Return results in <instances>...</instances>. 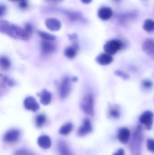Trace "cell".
I'll return each instance as SVG.
<instances>
[{
	"label": "cell",
	"instance_id": "obj_1",
	"mask_svg": "<svg viewBox=\"0 0 154 155\" xmlns=\"http://www.w3.org/2000/svg\"><path fill=\"white\" fill-rule=\"evenodd\" d=\"M0 32L14 39L21 40H28L30 36L24 29L5 20H0Z\"/></svg>",
	"mask_w": 154,
	"mask_h": 155
},
{
	"label": "cell",
	"instance_id": "obj_2",
	"mask_svg": "<svg viewBox=\"0 0 154 155\" xmlns=\"http://www.w3.org/2000/svg\"><path fill=\"white\" fill-rule=\"evenodd\" d=\"M143 133L140 126L136 129L133 134L130 149L132 155H141L143 142Z\"/></svg>",
	"mask_w": 154,
	"mask_h": 155
},
{
	"label": "cell",
	"instance_id": "obj_3",
	"mask_svg": "<svg viewBox=\"0 0 154 155\" xmlns=\"http://www.w3.org/2000/svg\"><path fill=\"white\" fill-rule=\"evenodd\" d=\"M81 111L88 116H93L94 114V99L93 95L88 94L84 96L80 104Z\"/></svg>",
	"mask_w": 154,
	"mask_h": 155
},
{
	"label": "cell",
	"instance_id": "obj_4",
	"mask_svg": "<svg viewBox=\"0 0 154 155\" xmlns=\"http://www.w3.org/2000/svg\"><path fill=\"white\" fill-rule=\"evenodd\" d=\"M71 80L68 77L62 78L59 86L58 92L60 97L65 99L70 93L71 89Z\"/></svg>",
	"mask_w": 154,
	"mask_h": 155
},
{
	"label": "cell",
	"instance_id": "obj_5",
	"mask_svg": "<svg viewBox=\"0 0 154 155\" xmlns=\"http://www.w3.org/2000/svg\"><path fill=\"white\" fill-rule=\"evenodd\" d=\"M122 43L118 40H112L108 41L104 46L105 51L109 55L115 54L122 48Z\"/></svg>",
	"mask_w": 154,
	"mask_h": 155
},
{
	"label": "cell",
	"instance_id": "obj_6",
	"mask_svg": "<svg viewBox=\"0 0 154 155\" xmlns=\"http://www.w3.org/2000/svg\"><path fill=\"white\" fill-rule=\"evenodd\" d=\"M140 122L145 125L148 130H150L152 127L153 122V114L152 111L147 110L145 111L140 116Z\"/></svg>",
	"mask_w": 154,
	"mask_h": 155
},
{
	"label": "cell",
	"instance_id": "obj_7",
	"mask_svg": "<svg viewBox=\"0 0 154 155\" xmlns=\"http://www.w3.org/2000/svg\"><path fill=\"white\" fill-rule=\"evenodd\" d=\"M93 130L91 122L88 118L84 119L83 124L79 127L77 131V134L80 137H84L90 134Z\"/></svg>",
	"mask_w": 154,
	"mask_h": 155
},
{
	"label": "cell",
	"instance_id": "obj_8",
	"mask_svg": "<svg viewBox=\"0 0 154 155\" xmlns=\"http://www.w3.org/2000/svg\"><path fill=\"white\" fill-rule=\"evenodd\" d=\"M24 106L26 109L32 112H36L39 109L40 106L36 99L33 97H28L24 99Z\"/></svg>",
	"mask_w": 154,
	"mask_h": 155
},
{
	"label": "cell",
	"instance_id": "obj_9",
	"mask_svg": "<svg viewBox=\"0 0 154 155\" xmlns=\"http://www.w3.org/2000/svg\"><path fill=\"white\" fill-rule=\"evenodd\" d=\"M20 134V131L17 129L9 130L5 134L3 137L4 141L10 143L16 142L19 139Z\"/></svg>",
	"mask_w": 154,
	"mask_h": 155
},
{
	"label": "cell",
	"instance_id": "obj_10",
	"mask_svg": "<svg viewBox=\"0 0 154 155\" xmlns=\"http://www.w3.org/2000/svg\"><path fill=\"white\" fill-rule=\"evenodd\" d=\"M41 49L42 53L47 55L54 52L57 47L56 45L50 41H43L41 43Z\"/></svg>",
	"mask_w": 154,
	"mask_h": 155
},
{
	"label": "cell",
	"instance_id": "obj_11",
	"mask_svg": "<svg viewBox=\"0 0 154 155\" xmlns=\"http://www.w3.org/2000/svg\"><path fill=\"white\" fill-rule=\"evenodd\" d=\"M45 23L47 28L52 31H57L61 28V23L55 18H48L45 21Z\"/></svg>",
	"mask_w": 154,
	"mask_h": 155
},
{
	"label": "cell",
	"instance_id": "obj_12",
	"mask_svg": "<svg viewBox=\"0 0 154 155\" xmlns=\"http://www.w3.org/2000/svg\"><path fill=\"white\" fill-rule=\"evenodd\" d=\"M130 131L127 127H122L118 130V138L122 143H127L130 138Z\"/></svg>",
	"mask_w": 154,
	"mask_h": 155
},
{
	"label": "cell",
	"instance_id": "obj_13",
	"mask_svg": "<svg viewBox=\"0 0 154 155\" xmlns=\"http://www.w3.org/2000/svg\"><path fill=\"white\" fill-rule=\"evenodd\" d=\"M96 61L100 65H108L113 62V58L111 55L107 53H101L99 54L96 59Z\"/></svg>",
	"mask_w": 154,
	"mask_h": 155
},
{
	"label": "cell",
	"instance_id": "obj_14",
	"mask_svg": "<svg viewBox=\"0 0 154 155\" xmlns=\"http://www.w3.org/2000/svg\"><path fill=\"white\" fill-rule=\"evenodd\" d=\"M79 49V47L78 45L74 43L72 46H68L65 49L64 55L68 59L72 60L77 56Z\"/></svg>",
	"mask_w": 154,
	"mask_h": 155
},
{
	"label": "cell",
	"instance_id": "obj_15",
	"mask_svg": "<svg viewBox=\"0 0 154 155\" xmlns=\"http://www.w3.org/2000/svg\"><path fill=\"white\" fill-rule=\"evenodd\" d=\"M143 51L148 56L154 57V42L152 39H147L144 42L143 45Z\"/></svg>",
	"mask_w": 154,
	"mask_h": 155
},
{
	"label": "cell",
	"instance_id": "obj_16",
	"mask_svg": "<svg viewBox=\"0 0 154 155\" xmlns=\"http://www.w3.org/2000/svg\"><path fill=\"white\" fill-rule=\"evenodd\" d=\"M113 11L111 8L103 7L100 8L98 12V17L103 21H106L112 17Z\"/></svg>",
	"mask_w": 154,
	"mask_h": 155
},
{
	"label": "cell",
	"instance_id": "obj_17",
	"mask_svg": "<svg viewBox=\"0 0 154 155\" xmlns=\"http://www.w3.org/2000/svg\"><path fill=\"white\" fill-rule=\"evenodd\" d=\"M38 144L41 147L44 149H48L51 146V141L48 136L42 135L38 139Z\"/></svg>",
	"mask_w": 154,
	"mask_h": 155
},
{
	"label": "cell",
	"instance_id": "obj_18",
	"mask_svg": "<svg viewBox=\"0 0 154 155\" xmlns=\"http://www.w3.org/2000/svg\"><path fill=\"white\" fill-rule=\"evenodd\" d=\"M39 96L40 97L41 103L42 105H48L51 103L52 95L50 92L46 89H43Z\"/></svg>",
	"mask_w": 154,
	"mask_h": 155
},
{
	"label": "cell",
	"instance_id": "obj_19",
	"mask_svg": "<svg viewBox=\"0 0 154 155\" xmlns=\"http://www.w3.org/2000/svg\"><path fill=\"white\" fill-rule=\"evenodd\" d=\"M58 150L61 155H73L67 144L63 141L59 143Z\"/></svg>",
	"mask_w": 154,
	"mask_h": 155
},
{
	"label": "cell",
	"instance_id": "obj_20",
	"mask_svg": "<svg viewBox=\"0 0 154 155\" xmlns=\"http://www.w3.org/2000/svg\"><path fill=\"white\" fill-rule=\"evenodd\" d=\"M73 128V125L72 123H67L60 127L59 130V133L62 135H68L72 131Z\"/></svg>",
	"mask_w": 154,
	"mask_h": 155
},
{
	"label": "cell",
	"instance_id": "obj_21",
	"mask_svg": "<svg viewBox=\"0 0 154 155\" xmlns=\"http://www.w3.org/2000/svg\"><path fill=\"white\" fill-rule=\"evenodd\" d=\"M108 115L110 117L115 119L119 118L121 115L119 107L116 105L110 107L108 110Z\"/></svg>",
	"mask_w": 154,
	"mask_h": 155
},
{
	"label": "cell",
	"instance_id": "obj_22",
	"mask_svg": "<svg viewBox=\"0 0 154 155\" xmlns=\"http://www.w3.org/2000/svg\"><path fill=\"white\" fill-rule=\"evenodd\" d=\"M11 66V62L5 56L0 57V68L4 71H7Z\"/></svg>",
	"mask_w": 154,
	"mask_h": 155
},
{
	"label": "cell",
	"instance_id": "obj_23",
	"mask_svg": "<svg viewBox=\"0 0 154 155\" xmlns=\"http://www.w3.org/2000/svg\"><path fill=\"white\" fill-rule=\"evenodd\" d=\"M38 34L39 36L42 38L44 41H53L56 39V37L53 35L49 33L46 32L42 31H37Z\"/></svg>",
	"mask_w": 154,
	"mask_h": 155
},
{
	"label": "cell",
	"instance_id": "obj_24",
	"mask_svg": "<svg viewBox=\"0 0 154 155\" xmlns=\"http://www.w3.org/2000/svg\"><path fill=\"white\" fill-rule=\"evenodd\" d=\"M143 28L145 31L149 32L153 31L154 30V22L151 19L145 20L143 25Z\"/></svg>",
	"mask_w": 154,
	"mask_h": 155
},
{
	"label": "cell",
	"instance_id": "obj_25",
	"mask_svg": "<svg viewBox=\"0 0 154 155\" xmlns=\"http://www.w3.org/2000/svg\"><path fill=\"white\" fill-rule=\"evenodd\" d=\"M46 122V117L45 115L41 114L38 115L35 119L36 126L38 127H41L43 126Z\"/></svg>",
	"mask_w": 154,
	"mask_h": 155
},
{
	"label": "cell",
	"instance_id": "obj_26",
	"mask_svg": "<svg viewBox=\"0 0 154 155\" xmlns=\"http://www.w3.org/2000/svg\"><path fill=\"white\" fill-rule=\"evenodd\" d=\"M141 86L146 90H149L152 87L153 83L149 79H144L141 82Z\"/></svg>",
	"mask_w": 154,
	"mask_h": 155
},
{
	"label": "cell",
	"instance_id": "obj_27",
	"mask_svg": "<svg viewBox=\"0 0 154 155\" xmlns=\"http://www.w3.org/2000/svg\"><path fill=\"white\" fill-rule=\"evenodd\" d=\"M1 78H2L3 82L8 86H14L15 85V81L12 78H10L6 76H2L1 77Z\"/></svg>",
	"mask_w": 154,
	"mask_h": 155
},
{
	"label": "cell",
	"instance_id": "obj_28",
	"mask_svg": "<svg viewBox=\"0 0 154 155\" xmlns=\"http://www.w3.org/2000/svg\"><path fill=\"white\" fill-rule=\"evenodd\" d=\"M115 74L116 76L121 78L125 80H128L130 78L128 74H127L124 71H121V70H116L115 71Z\"/></svg>",
	"mask_w": 154,
	"mask_h": 155
},
{
	"label": "cell",
	"instance_id": "obj_29",
	"mask_svg": "<svg viewBox=\"0 0 154 155\" xmlns=\"http://www.w3.org/2000/svg\"><path fill=\"white\" fill-rule=\"evenodd\" d=\"M14 155H35L31 152L25 149H20L17 150L14 153Z\"/></svg>",
	"mask_w": 154,
	"mask_h": 155
},
{
	"label": "cell",
	"instance_id": "obj_30",
	"mask_svg": "<svg viewBox=\"0 0 154 155\" xmlns=\"http://www.w3.org/2000/svg\"><path fill=\"white\" fill-rule=\"evenodd\" d=\"M24 31L30 36L33 32V26L31 24L27 23L24 27Z\"/></svg>",
	"mask_w": 154,
	"mask_h": 155
},
{
	"label": "cell",
	"instance_id": "obj_31",
	"mask_svg": "<svg viewBox=\"0 0 154 155\" xmlns=\"http://www.w3.org/2000/svg\"><path fill=\"white\" fill-rule=\"evenodd\" d=\"M147 149L150 152L154 153V141L153 139H149L147 141Z\"/></svg>",
	"mask_w": 154,
	"mask_h": 155
},
{
	"label": "cell",
	"instance_id": "obj_32",
	"mask_svg": "<svg viewBox=\"0 0 154 155\" xmlns=\"http://www.w3.org/2000/svg\"><path fill=\"white\" fill-rule=\"evenodd\" d=\"M6 11V6L3 4L0 5V17H2L5 14Z\"/></svg>",
	"mask_w": 154,
	"mask_h": 155
},
{
	"label": "cell",
	"instance_id": "obj_33",
	"mask_svg": "<svg viewBox=\"0 0 154 155\" xmlns=\"http://www.w3.org/2000/svg\"><path fill=\"white\" fill-rule=\"evenodd\" d=\"M28 6V4L27 0L20 1V4H19V6L20 8H22V9H26Z\"/></svg>",
	"mask_w": 154,
	"mask_h": 155
},
{
	"label": "cell",
	"instance_id": "obj_34",
	"mask_svg": "<svg viewBox=\"0 0 154 155\" xmlns=\"http://www.w3.org/2000/svg\"><path fill=\"white\" fill-rule=\"evenodd\" d=\"M113 155H125L124 150L123 148L118 149L116 152L114 153Z\"/></svg>",
	"mask_w": 154,
	"mask_h": 155
},
{
	"label": "cell",
	"instance_id": "obj_35",
	"mask_svg": "<svg viewBox=\"0 0 154 155\" xmlns=\"http://www.w3.org/2000/svg\"><path fill=\"white\" fill-rule=\"evenodd\" d=\"M69 39L72 41H75L77 38V35L74 34L69 35H68Z\"/></svg>",
	"mask_w": 154,
	"mask_h": 155
},
{
	"label": "cell",
	"instance_id": "obj_36",
	"mask_svg": "<svg viewBox=\"0 0 154 155\" xmlns=\"http://www.w3.org/2000/svg\"><path fill=\"white\" fill-rule=\"evenodd\" d=\"M92 0H81V2L85 4H89L91 2Z\"/></svg>",
	"mask_w": 154,
	"mask_h": 155
},
{
	"label": "cell",
	"instance_id": "obj_37",
	"mask_svg": "<svg viewBox=\"0 0 154 155\" xmlns=\"http://www.w3.org/2000/svg\"><path fill=\"white\" fill-rule=\"evenodd\" d=\"M71 81L73 82H77L78 80V78L77 77H73L71 78Z\"/></svg>",
	"mask_w": 154,
	"mask_h": 155
},
{
	"label": "cell",
	"instance_id": "obj_38",
	"mask_svg": "<svg viewBox=\"0 0 154 155\" xmlns=\"http://www.w3.org/2000/svg\"><path fill=\"white\" fill-rule=\"evenodd\" d=\"M114 1H115V2H119L120 0H114Z\"/></svg>",
	"mask_w": 154,
	"mask_h": 155
},
{
	"label": "cell",
	"instance_id": "obj_39",
	"mask_svg": "<svg viewBox=\"0 0 154 155\" xmlns=\"http://www.w3.org/2000/svg\"><path fill=\"white\" fill-rule=\"evenodd\" d=\"M9 1H18V0H9Z\"/></svg>",
	"mask_w": 154,
	"mask_h": 155
},
{
	"label": "cell",
	"instance_id": "obj_40",
	"mask_svg": "<svg viewBox=\"0 0 154 155\" xmlns=\"http://www.w3.org/2000/svg\"><path fill=\"white\" fill-rule=\"evenodd\" d=\"M24 1V0H20V1Z\"/></svg>",
	"mask_w": 154,
	"mask_h": 155
}]
</instances>
